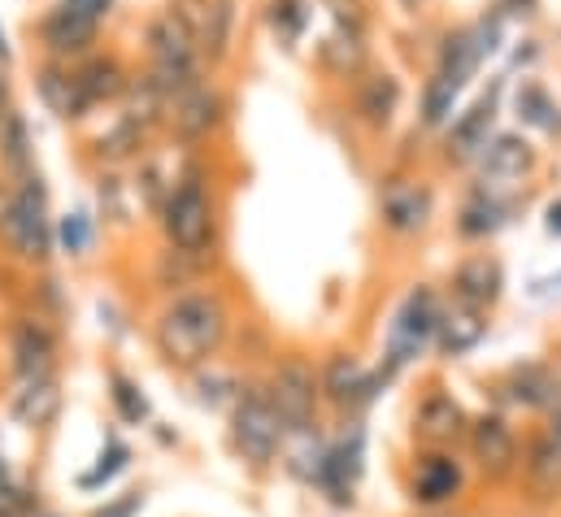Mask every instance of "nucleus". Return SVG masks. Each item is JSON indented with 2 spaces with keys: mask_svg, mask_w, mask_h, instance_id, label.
Masks as SVG:
<instances>
[{
  "mask_svg": "<svg viewBox=\"0 0 561 517\" xmlns=\"http://www.w3.org/2000/svg\"><path fill=\"white\" fill-rule=\"evenodd\" d=\"M231 340V309L222 291H179L152 318V348L165 370L196 375Z\"/></svg>",
  "mask_w": 561,
  "mask_h": 517,
  "instance_id": "obj_1",
  "label": "nucleus"
},
{
  "mask_svg": "<svg viewBox=\"0 0 561 517\" xmlns=\"http://www.w3.org/2000/svg\"><path fill=\"white\" fill-rule=\"evenodd\" d=\"M227 444L236 461L253 474H266L279 466L283 448H287V426L266 395V383L244 379V388L231 404V417H227Z\"/></svg>",
  "mask_w": 561,
  "mask_h": 517,
  "instance_id": "obj_2",
  "label": "nucleus"
},
{
  "mask_svg": "<svg viewBox=\"0 0 561 517\" xmlns=\"http://www.w3.org/2000/svg\"><path fill=\"white\" fill-rule=\"evenodd\" d=\"M439 318H444V300H439L435 287L419 283V287L405 291V300L397 305V313H392V322H388V335H383V361L375 366L388 388L435 348Z\"/></svg>",
  "mask_w": 561,
  "mask_h": 517,
  "instance_id": "obj_3",
  "label": "nucleus"
},
{
  "mask_svg": "<svg viewBox=\"0 0 561 517\" xmlns=\"http://www.w3.org/2000/svg\"><path fill=\"white\" fill-rule=\"evenodd\" d=\"M366 422L362 417H344L340 430L327 435V452H322V466H318V479H313V496L340 514H353L357 509V496H362V479H366Z\"/></svg>",
  "mask_w": 561,
  "mask_h": 517,
  "instance_id": "obj_4",
  "label": "nucleus"
},
{
  "mask_svg": "<svg viewBox=\"0 0 561 517\" xmlns=\"http://www.w3.org/2000/svg\"><path fill=\"white\" fill-rule=\"evenodd\" d=\"M470 492V466L457 452H439V448H419L410 457L405 470V501L422 517L457 514L461 501Z\"/></svg>",
  "mask_w": 561,
  "mask_h": 517,
  "instance_id": "obj_5",
  "label": "nucleus"
},
{
  "mask_svg": "<svg viewBox=\"0 0 561 517\" xmlns=\"http://www.w3.org/2000/svg\"><path fill=\"white\" fill-rule=\"evenodd\" d=\"M271 404L279 409L287 435L322 430V388H318V366L305 353H283L275 357L271 375L262 379Z\"/></svg>",
  "mask_w": 561,
  "mask_h": 517,
  "instance_id": "obj_6",
  "label": "nucleus"
},
{
  "mask_svg": "<svg viewBox=\"0 0 561 517\" xmlns=\"http://www.w3.org/2000/svg\"><path fill=\"white\" fill-rule=\"evenodd\" d=\"M518 461H523V439H518V430L510 426L505 413H479V417H470V430H466V466L492 492H505L518 479Z\"/></svg>",
  "mask_w": 561,
  "mask_h": 517,
  "instance_id": "obj_7",
  "label": "nucleus"
},
{
  "mask_svg": "<svg viewBox=\"0 0 561 517\" xmlns=\"http://www.w3.org/2000/svg\"><path fill=\"white\" fill-rule=\"evenodd\" d=\"M161 231L165 244L179 253H209L214 244V200L196 174H183L170 196L161 200Z\"/></svg>",
  "mask_w": 561,
  "mask_h": 517,
  "instance_id": "obj_8",
  "label": "nucleus"
},
{
  "mask_svg": "<svg viewBox=\"0 0 561 517\" xmlns=\"http://www.w3.org/2000/svg\"><path fill=\"white\" fill-rule=\"evenodd\" d=\"M4 244L22 265H44L53 257V218H48V192L39 174L13 187V214L4 227Z\"/></svg>",
  "mask_w": 561,
  "mask_h": 517,
  "instance_id": "obj_9",
  "label": "nucleus"
},
{
  "mask_svg": "<svg viewBox=\"0 0 561 517\" xmlns=\"http://www.w3.org/2000/svg\"><path fill=\"white\" fill-rule=\"evenodd\" d=\"M318 388H322V409H335L340 417H362L383 391V375L375 366H366L357 353H331L318 366Z\"/></svg>",
  "mask_w": 561,
  "mask_h": 517,
  "instance_id": "obj_10",
  "label": "nucleus"
},
{
  "mask_svg": "<svg viewBox=\"0 0 561 517\" xmlns=\"http://www.w3.org/2000/svg\"><path fill=\"white\" fill-rule=\"evenodd\" d=\"M4 357L13 383L57 379V331L39 313H18L4 326Z\"/></svg>",
  "mask_w": 561,
  "mask_h": 517,
  "instance_id": "obj_11",
  "label": "nucleus"
},
{
  "mask_svg": "<svg viewBox=\"0 0 561 517\" xmlns=\"http://www.w3.org/2000/svg\"><path fill=\"white\" fill-rule=\"evenodd\" d=\"M514 487L531 514H558L561 509V448L545 430H531L523 439V461H518Z\"/></svg>",
  "mask_w": 561,
  "mask_h": 517,
  "instance_id": "obj_12",
  "label": "nucleus"
},
{
  "mask_svg": "<svg viewBox=\"0 0 561 517\" xmlns=\"http://www.w3.org/2000/svg\"><path fill=\"white\" fill-rule=\"evenodd\" d=\"M470 430V413L466 404L448 388H426L410 413V435L414 448H439V452H457L466 444Z\"/></svg>",
  "mask_w": 561,
  "mask_h": 517,
  "instance_id": "obj_13",
  "label": "nucleus"
},
{
  "mask_svg": "<svg viewBox=\"0 0 561 517\" xmlns=\"http://www.w3.org/2000/svg\"><path fill=\"white\" fill-rule=\"evenodd\" d=\"M144 44H148V57L152 66H179V70H201V44L196 35L187 31V22L174 13V9H161L148 31H144Z\"/></svg>",
  "mask_w": 561,
  "mask_h": 517,
  "instance_id": "obj_14",
  "label": "nucleus"
},
{
  "mask_svg": "<svg viewBox=\"0 0 561 517\" xmlns=\"http://www.w3.org/2000/svg\"><path fill=\"white\" fill-rule=\"evenodd\" d=\"M96 31H101V22L92 18V13H83V9H75V4H57L44 22H39V39H44V48L53 53V61H66V57H83L92 44H96Z\"/></svg>",
  "mask_w": 561,
  "mask_h": 517,
  "instance_id": "obj_15",
  "label": "nucleus"
},
{
  "mask_svg": "<svg viewBox=\"0 0 561 517\" xmlns=\"http://www.w3.org/2000/svg\"><path fill=\"white\" fill-rule=\"evenodd\" d=\"M501 400L514 409H531V413H549L561 395V379L545 361H518L505 370V379L496 383Z\"/></svg>",
  "mask_w": 561,
  "mask_h": 517,
  "instance_id": "obj_16",
  "label": "nucleus"
},
{
  "mask_svg": "<svg viewBox=\"0 0 561 517\" xmlns=\"http://www.w3.org/2000/svg\"><path fill=\"white\" fill-rule=\"evenodd\" d=\"M501 291H505V269H501V261L488 257V253L466 257L453 269V305H461V309L492 313Z\"/></svg>",
  "mask_w": 561,
  "mask_h": 517,
  "instance_id": "obj_17",
  "label": "nucleus"
},
{
  "mask_svg": "<svg viewBox=\"0 0 561 517\" xmlns=\"http://www.w3.org/2000/svg\"><path fill=\"white\" fill-rule=\"evenodd\" d=\"M61 404H66V400H61V383H57V379L13 383L9 400H4L9 417H13L22 430H31V435L53 430V426H57V417H61Z\"/></svg>",
  "mask_w": 561,
  "mask_h": 517,
  "instance_id": "obj_18",
  "label": "nucleus"
},
{
  "mask_svg": "<svg viewBox=\"0 0 561 517\" xmlns=\"http://www.w3.org/2000/svg\"><path fill=\"white\" fill-rule=\"evenodd\" d=\"M165 114H170V130L183 143H196V139H205L209 130L222 123V96L209 83H192L187 92H179L165 105Z\"/></svg>",
  "mask_w": 561,
  "mask_h": 517,
  "instance_id": "obj_19",
  "label": "nucleus"
},
{
  "mask_svg": "<svg viewBox=\"0 0 561 517\" xmlns=\"http://www.w3.org/2000/svg\"><path fill=\"white\" fill-rule=\"evenodd\" d=\"M536 165V152L523 135H496L488 148H483V187L496 192V187H514L531 174Z\"/></svg>",
  "mask_w": 561,
  "mask_h": 517,
  "instance_id": "obj_20",
  "label": "nucleus"
},
{
  "mask_svg": "<svg viewBox=\"0 0 561 517\" xmlns=\"http://www.w3.org/2000/svg\"><path fill=\"white\" fill-rule=\"evenodd\" d=\"M483 335H488V313L444 305V318H439V331H435V353L444 361H461L483 344Z\"/></svg>",
  "mask_w": 561,
  "mask_h": 517,
  "instance_id": "obj_21",
  "label": "nucleus"
},
{
  "mask_svg": "<svg viewBox=\"0 0 561 517\" xmlns=\"http://www.w3.org/2000/svg\"><path fill=\"white\" fill-rule=\"evenodd\" d=\"M35 92H39V101H44L57 118H66V123H75V118H83V114L92 110L88 96H83V88H79V79H75V70L61 66V61L39 66V74H35Z\"/></svg>",
  "mask_w": 561,
  "mask_h": 517,
  "instance_id": "obj_22",
  "label": "nucleus"
},
{
  "mask_svg": "<svg viewBox=\"0 0 561 517\" xmlns=\"http://www.w3.org/2000/svg\"><path fill=\"white\" fill-rule=\"evenodd\" d=\"M0 170H4V179H13V183H22V179L35 174V139H31L26 118H22L13 105H9V114L0 118Z\"/></svg>",
  "mask_w": 561,
  "mask_h": 517,
  "instance_id": "obj_23",
  "label": "nucleus"
},
{
  "mask_svg": "<svg viewBox=\"0 0 561 517\" xmlns=\"http://www.w3.org/2000/svg\"><path fill=\"white\" fill-rule=\"evenodd\" d=\"M431 218V192L419 183H392L388 196H383V222L397 231V235H414L426 227Z\"/></svg>",
  "mask_w": 561,
  "mask_h": 517,
  "instance_id": "obj_24",
  "label": "nucleus"
},
{
  "mask_svg": "<svg viewBox=\"0 0 561 517\" xmlns=\"http://www.w3.org/2000/svg\"><path fill=\"white\" fill-rule=\"evenodd\" d=\"M131 444L127 439H118V435H105V444H101V452H96V461L88 466V470H79L75 474V487L83 492V496H96V492H105L118 474H127L131 470Z\"/></svg>",
  "mask_w": 561,
  "mask_h": 517,
  "instance_id": "obj_25",
  "label": "nucleus"
},
{
  "mask_svg": "<svg viewBox=\"0 0 561 517\" xmlns=\"http://www.w3.org/2000/svg\"><path fill=\"white\" fill-rule=\"evenodd\" d=\"M492 118H496V96H483L479 105H470L461 114V123L448 135V157L453 161H470L488 148V130H492Z\"/></svg>",
  "mask_w": 561,
  "mask_h": 517,
  "instance_id": "obj_26",
  "label": "nucleus"
},
{
  "mask_svg": "<svg viewBox=\"0 0 561 517\" xmlns=\"http://www.w3.org/2000/svg\"><path fill=\"white\" fill-rule=\"evenodd\" d=\"M75 79L88 96V105H101V101H118L127 92V70L118 57H88L83 66H75Z\"/></svg>",
  "mask_w": 561,
  "mask_h": 517,
  "instance_id": "obj_27",
  "label": "nucleus"
},
{
  "mask_svg": "<svg viewBox=\"0 0 561 517\" xmlns=\"http://www.w3.org/2000/svg\"><path fill=\"white\" fill-rule=\"evenodd\" d=\"M105 395H110V409L123 426H148L152 422V404L144 388L127 375V370H110L105 375Z\"/></svg>",
  "mask_w": 561,
  "mask_h": 517,
  "instance_id": "obj_28",
  "label": "nucleus"
},
{
  "mask_svg": "<svg viewBox=\"0 0 561 517\" xmlns=\"http://www.w3.org/2000/svg\"><path fill=\"white\" fill-rule=\"evenodd\" d=\"M397 101H401V83L397 74L379 70V74H366L362 79V92H357V110L370 127H388L392 114H397Z\"/></svg>",
  "mask_w": 561,
  "mask_h": 517,
  "instance_id": "obj_29",
  "label": "nucleus"
},
{
  "mask_svg": "<svg viewBox=\"0 0 561 517\" xmlns=\"http://www.w3.org/2000/svg\"><path fill=\"white\" fill-rule=\"evenodd\" d=\"M479 61H483V53H479L474 31H457V35H448V44H444V53H439V70H435V74H439L448 88L461 92V83L474 74Z\"/></svg>",
  "mask_w": 561,
  "mask_h": 517,
  "instance_id": "obj_30",
  "label": "nucleus"
},
{
  "mask_svg": "<svg viewBox=\"0 0 561 517\" xmlns=\"http://www.w3.org/2000/svg\"><path fill=\"white\" fill-rule=\"evenodd\" d=\"M231 22H236V0H205V22H201V57L222 61L227 57V39H231Z\"/></svg>",
  "mask_w": 561,
  "mask_h": 517,
  "instance_id": "obj_31",
  "label": "nucleus"
},
{
  "mask_svg": "<svg viewBox=\"0 0 561 517\" xmlns=\"http://www.w3.org/2000/svg\"><path fill=\"white\" fill-rule=\"evenodd\" d=\"M44 505H39V487H31L13 466H9V457H4V448H0V517H31L39 514Z\"/></svg>",
  "mask_w": 561,
  "mask_h": 517,
  "instance_id": "obj_32",
  "label": "nucleus"
},
{
  "mask_svg": "<svg viewBox=\"0 0 561 517\" xmlns=\"http://www.w3.org/2000/svg\"><path fill=\"white\" fill-rule=\"evenodd\" d=\"M209 269V257L205 253H179V249H165L161 253V265H157V283L165 287V291H183V287H192L201 274Z\"/></svg>",
  "mask_w": 561,
  "mask_h": 517,
  "instance_id": "obj_33",
  "label": "nucleus"
},
{
  "mask_svg": "<svg viewBox=\"0 0 561 517\" xmlns=\"http://www.w3.org/2000/svg\"><path fill=\"white\" fill-rule=\"evenodd\" d=\"M318 57H322V66H327L331 74H353V70H362V61H366V44H362V35H353V31H335V35H327V39L318 44Z\"/></svg>",
  "mask_w": 561,
  "mask_h": 517,
  "instance_id": "obj_34",
  "label": "nucleus"
},
{
  "mask_svg": "<svg viewBox=\"0 0 561 517\" xmlns=\"http://www.w3.org/2000/svg\"><path fill=\"white\" fill-rule=\"evenodd\" d=\"M192 379H196V400L209 404V409H222V404L231 409L240 388H244V379H236V375H227V370H214V361L201 366Z\"/></svg>",
  "mask_w": 561,
  "mask_h": 517,
  "instance_id": "obj_35",
  "label": "nucleus"
},
{
  "mask_svg": "<svg viewBox=\"0 0 561 517\" xmlns=\"http://www.w3.org/2000/svg\"><path fill=\"white\" fill-rule=\"evenodd\" d=\"M501 222H505V205L483 192V196H474V200L461 209V222H457V227H461V235L479 240V235H492Z\"/></svg>",
  "mask_w": 561,
  "mask_h": 517,
  "instance_id": "obj_36",
  "label": "nucleus"
},
{
  "mask_svg": "<svg viewBox=\"0 0 561 517\" xmlns=\"http://www.w3.org/2000/svg\"><path fill=\"white\" fill-rule=\"evenodd\" d=\"M266 18H271V26H275V35H279L283 44H296L300 31H305V22H309V9L300 0H271Z\"/></svg>",
  "mask_w": 561,
  "mask_h": 517,
  "instance_id": "obj_37",
  "label": "nucleus"
},
{
  "mask_svg": "<svg viewBox=\"0 0 561 517\" xmlns=\"http://www.w3.org/2000/svg\"><path fill=\"white\" fill-rule=\"evenodd\" d=\"M53 244H61L70 257H83L92 249V222H88V214H66L53 227Z\"/></svg>",
  "mask_w": 561,
  "mask_h": 517,
  "instance_id": "obj_38",
  "label": "nucleus"
},
{
  "mask_svg": "<svg viewBox=\"0 0 561 517\" xmlns=\"http://www.w3.org/2000/svg\"><path fill=\"white\" fill-rule=\"evenodd\" d=\"M453 96H457V88H448L439 74L426 83V96H422V123L426 127H439L448 114H453Z\"/></svg>",
  "mask_w": 561,
  "mask_h": 517,
  "instance_id": "obj_39",
  "label": "nucleus"
},
{
  "mask_svg": "<svg viewBox=\"0 0 561 517\" xmlns=\"http://www.w3.org/2000/svg\"><path fill=\"white\" fill-rule=\"evenodd\" d=\"M144 509H148V492H144V487H131V492L110 496L105 505H96L88 517H140Z\"/></svg>",
  "mask_w": 561,
  "mask_h": 517,
  "instance_id": "obj_40",
  "label": "nucleus"
},
{
  "mask_svg": "<svg viewBox=\"0 0 561 517\" xmlns=\"http://www.w3.org/2000/svg\"><path fill=\"white\" fill-rule=\"evenodd\" d=\"M518 114L527 118V123H536V127H553V101L540 92V88H523L518 92Z\"/></svg>",
  "mask_w": 561,
  "mask_h": 517,
  "instance_id": "obj_41",
  "label": "nucleus"
},
{
  "mask_svg": "<svg viewBox=\"0 0 561 517\" xmlns=\"http://www.w3.org/2000/svg\"><path fill=\"white\" fill-rule=\"evenodd\" d=\"M331 4H335V18H340V31H353V35H362V26H366L362 0H331Z\"/></svg>",
  "mask_w": 561,
  "mask_h": 517,
  "instance_id": "obj_42",
  "label": "nucleus"
},
{
  "mask_svg": "<svg viewBox=\"0 0 561 517\" xmlns=\"http://www.w3.org/2000/svg\"><path fill=\"white\" fill-rule=\"evenodd\" d=\"M540 430H545V435H549V439L561 448V395H558V404L545 413V426H540Z\"/></svg>",
  "mask_w": 561,
  "mask_h": 517,
  "instance_id": "obj_43",
  "label": "nucleus"
},
{
  "mask_svg": "<svg viewBox=\"0 0 561 517\" xmlns=\"http://www.w3.org/2000/svg\"><path fill=\"white\" fill-rule=\"evenodd\" d=\"M9 214H13V187H9V179H0V235L9 227Z\"/></svg>",
  "mask_w": 561,
  "mask_h": 517,
  "instance_id": "obj_44",
  "label": "nucleus"
},
{
  "mask_svg": "<svg viewBox=\"0 0 561 517\" xmlns=\"http://www.w3.org/2000/svg\"><path fill=\"white\" fill-rule=\"evenodd\" d=\"M66 4H75V9H83V13H92L96 22H101V18H105V13L114 9V0H66Z\"/></svg>",
  "mask_w": 561,
  "mask_h": 517,
  "instance_id": "obj_45",
  "label": "nucleus"
},
{
  "mask_svg": "<svg viewBox=\"0 0 561 517\" xmlns=\"http://www.w3.org/2000/svg\"><path fill=\"white\" fill-rule=\"evenodd\" d=\"M545 227H549L553 235H561V200H553V205H549V222H545Z\"/></svg>",
  "mask_w": 561,
  "mask_h": 517,
  "instance_id": "obj_46",
  "label": "nucleus"
},
{
  "mask_svg": "<svg viewBox=\"0 0 561 517\" xmlns=\"http://www.w3.org/2000/svg\"><path fill=\"white\" fill-rule=\"evenodd\" d=\"M9 114V83H4V74H0V118Z\"/></svg>",
  "mask_w": 561,
  "mask_h": 517,
  "instance_id": "obj_47",
  "label": "nucleus"
},
{
  "mask_svg": "<svg viewBox=\"0 0 561 517\" xmlns=\"http://www.w3.org/2000/svg\"><path fill=\"white\" fill-rule=\"evenodd\" d=\"M0 61H9V44H4V31H0Z\"/></svg>",
  "mask_w": 561,
  "mask_h": 517,
  "instance_id": "obj_48",
  "label": "nucleus"
},
{
  "mask_svg": "<svg viewBox=\"0 0 561 517\" xmlns=\"http://www.w3.org/2000/svg\"><path fill=\"white\" fill-rule=\"evenodd\" d=\"M31 517H61V514H48V509H39V514H31Z\"/></svg>",
  "mask_w": 561,
  "mask_h": 517,
  "instance_id": "obj_49",
  "label": "nucleus"
},
{
  "mask_svg": "<svg viewBox=\"0 0 561 517\" xmlns=\"http://www.w3.org/2000/svg\"><path fill=\"white\" fill-rule=\"evenodd\" d=\"M410 4H414V0H410Z\"/></svg>",
  "mask_w": 561,
  "mask_h": 517,
  "instance_id": "obj_50",
  "label": "nucleus"
},
{
  "mask_svg": "<svg viewBox=\"0 0 561 517\" xmlns=\"http://www.w3.org/2000/svg\"><path fill=\"white\" fill-rule=\"evenodd\" d=\"M558 353H561V348H558Z\"/></svg>",
  "mask_w": 561,
  "mask_h": 517,
  "instance_id": "obj_51",
  "label": "nucleus"
}]
</instances>
